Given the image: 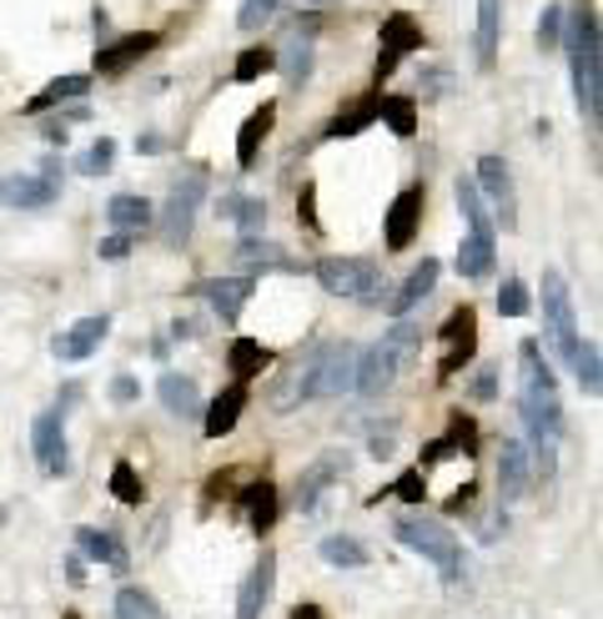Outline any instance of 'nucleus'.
<instances>
[{
	"label": "nucleus",
	"mask_w": 603,
	"mask_h": 619,
	"mask_svg": "<svg viewBox=\"0 0 603 619\" xmlns=\"http://www.w3.org/2000/svg\"><path fill=\"white\" fill-rule=\"evenodd\" d=\"M518 413L533 443V464L544 468V474H554V449L563 439V404H558L554 368L544 363L538 343L518 347Z\"/></svg>",
	"instance_id": "f257e3e1"
},
{
	"label": "nucleus",
	"mask_w": 603,
	"mask_h": 619,
	"mask_svg": "<svg viewBox=\"0 0 603 619\" xmlns=\"http://www.w3.org/2000/svg\"><path fill=\"white\" fill-rule=\"evenodd\" d=\"M568 31L558 46L568 51V71H573V101H579V117L589 126L603 121V36H599V15L583 5V11L563 15Z\"/></svg>",
	"instance_id": "f03ea898"
},
{
	"label": "nucleus",
	"mask_w": 603,
	"mask_h": 619,
	"mask_svg": "<svg viewBox=\"0 0 603 619\" xmlns=\"http://www.w3.org/2000/svg\"><path fill=\"white\" fill-rule=\"evenodd\" d=\"M417 343H423V328H413V322H398L392 333H382V343H372L367 353H357V383H353V394L378 398L382 388H388V383L402 373V363L417 353Z\"/></svg>",
	"instance_id": "7ed1b4c3"
},
{
	"label": "nucleus",
	"mask_w": 603,
	"mask_h": 619,
	"mask_svg": "<svg viewBox=\"0 0 603 619\" xmlns=\"http://www.w3.org/2000/svg\"><path fill=\"white\" fill-rule=\"evenodd\" d=\"M392 534H398V544H407L413 554H423V560L438 564L443 584H458L462 579V544H458V534H453L448 524L423 519V513H407V519H398V524H392Z\"/></svg>",
	"instance_id": "20e7f679"
},
{
	"label": "nucleus",
	"mask_w": 603,
	"mask_h": 619,
	"mask_svg": "<svg viewBox=\"0 0 603 619\" xmlns=\"http://www.w3.org/2000/svg\"><path fill=\"white\" fill-rule=\"evenodd\" d=\"M544 333H548V347L558 353V363H573V353H579V312H573V292H568L563 273H554L548 267L544 273Z\"/></svg>",
	"instance_id": "39448f33"
},
{
	"label": "nucleus",
	"mask_w": 603,
	"mask_h": 619,
	"mask_svg": "<svg viewBox=\"0 0 603 619\" xmlns=\"http://www.w3.org/2000/svg\"><path fill=\"white\" fill-rule=\"evenodd\" d=\"M357 383V347L353 343H322L312 347V368L302 383V398H343Z\"/></svg>",
	"instance_id": "423d86ee"
},
{
	"label": "nucleus",
	"mask_w": 603,
	"mask_h": 619,
	"mask_svg": "<svg viewBox=\"0 0 603 619\" xmlns=\"http://www.w3.org/2000/svg\"><path fill=\"white\" fill-rule=\"evenodd\" d=\"M206 187H212L206 167H191L187 177H181L177 187H171L166 207L156 212V232H161L166 247H181V242L191 237V222H197V207H201V197H206Z\"/></svg>",
	"instance_id": "0eeeda50"
},
{
	"label": "nucleus",
	"mask_w": 603,
	"mask_h": 619,
	"mask_svg": "<svg viewBox=\"0 0 603 619\" xmlns=\"http://www.w3.org/2000/svg\"><path fill=\"white\" fill-rule=\"evenodd\" d=\"M317 283L322 292L332 298H362V302H378V283H382V267L367 263V257H322L317 263Z\"/></svg>",
	"instance_id": "6e6552de"
},
{
	"label": "nucleus",
	"mask_w": 603,
	"mask_h": 619,
	"mask_svg": "<svg viewBox=\"0 0 603 619\" xmlns=\"http://www.w3.org/2000/svg\"><path fill=\"white\" fill-rule=\"evenodd\" d=\"M473 353H478V312L462 302L438 328V378H458L473 363Z\"/></svg>",
	"instance_id": "1a4fd4ad"
},
{
	"label": "nucleus",
	"mask_w": 603,
	"mask_h": 619,
	"mask_svg": "<svg viewBox=\"0 0 603 619\" xmlns=\"http://www.w3.org/2000/svg\"><path fill=\"white\" fill-rule=\"evenodd\" d=\"M473 187L483 191V202L493 207V217L503 222V232H513V226H518V191H513L509 162H503V156H478Z\"/></svg>",
	"instance_id": "9d476101"
},
{
	"label": "nucleus",
	"mask_w": 603,
	"mask_h": 619,
	"mask_svg": "<svg viewBox=\"0 0 603 619\" xmlns=\"http://www.w3.org/2000/svg\"><path fill=\"white\" fill-rule=\"evenodd\" d=\"M378 46H382L378 51V86H382L402 66V60L413 56V51H423V25H417L407 11H392L388 21H382V41H378Z\"/></svg>",
	"instance_id": "9b49d317"
},
{
	"label": "nucleus",
	"mask_w": 603,
	"mask_h": 619,
	"mask_svg": "<svg viewBox=\"0 0 603 619\" xmlns=\"http://www.w3.org/2000/svg\"><path fill=\"white\" fill-rule=\"evenodd\" d=\"M31 449H36V464L46 468L51 478H60L71 468V458H66V413H60V408L36 413V423H31Z\"/></svg>",
	"instance_id": "f8f14e48"
},
{
	"label": "nucleus",
	"mask_w": 603,
	"mask_h": 619,
	"mask_svg": "<svg viewBox=\"0 0 603 619\" xmlns=\"http://www.w3.org/2000/svg\"><path fill=\"white\" fill-rule=\"evenodd\" d=\"M56 197H60L56 177H31V172L0 177V207H11V212H46Z\"/></svg>",
	"instance_id": "ddd939ff"
},
{
	"label": "nucleus",
	"mask_w": 603,
	"mask_h": 619,
	"mask_svg": "<svg viewBox=\"0 0 603 619\" xmlns=\"http://www.w3.org/2000/svg\"><path fill=\"white\" fill-rule=\"evenodd\" d=\"M423 187H402L398 197H392V207H388V222H382V237H388V247L392 252H402V247H413V237H417V226H423Z\"/></svg>",
	"instance_id": "4468645a"
},
{
	"label": "nucleus",
	"mask_w": 603,
	"mask_h": 619,
	"mask_svg": "<svg viewBox=\"0 0 603 619\" xmlns=\"http://www.w3.org/2000/svg\"><path fill=\"white\" fill-rule=\"evenodd\" d=\"M473 458L478 453V423L468 413H448V433H443V439H433V443H423V464L417 468H433V464H443V458Z\"/></svg>",
	"instance_id": "2eb2a0df"
},
{
	"label": "nucleus",
	"mask_w": 603,
	"mask_h": 619,
	"mask_svg": "<svg viewBox=\"0 0 603 619\" xmlns=\"http://www.w3.org/2000/svg\"><path fill=\"white\" fill-rule=\"evenodd\" d=\"M107 333H111V318H107V312H96V318L71 322V328H66V333L51 343V353H56L60 363H86L96 347L107 343Z\"/></svg>",
	"instance_id": "dca6fc26"
},
{
	"label": "nucleus",
	"mask_w": 603,
	"mask_h": 619,
	"mask_svg": "<svg viewBox=\"0 0 603 619\" xmlns=\"http://www.w3.org/2000/svg\"><path fill=\"white\" fill-rule=\"evenodd\" d=\"M347 468H353V458H347V453H322L317 464H312L308 474L297 478V509H302V513L317 509L322 488H332L337 478H347Z\"/></svg>",
	"instance_id": "f3484780"
},
{
	"label": "nucleus",
	"mask_w": 603,
	"mask_h": 619,
	"mask_svg": "<svg viewBox=\"0 0 603 619\" xmlns=\"http://www.w3.org/2000/svg\"><path fill=\"white\" fill-rule=\"evenodd\" d=\"M156 46H161V36H156V31H131V36H121V41H111V46L96 51V71H101V76H121L126 66H136L142 56H152Z\"/></svg>",
	"instance_id": "a211bd4d"
},
{
	"label": "nucleus",
	"mask_w": 603,
	"mask_h": 619,
	"mask_svg": "<svg viewBox=\"0 0 603 619\" xmlns=\"http://www.w3.org/2000/svg\"><path fill=\"white\" fill-rule=\"evenodd\" d=\"M197 292L212 302L222 322H237L242 308L252 302V292H257V277H212V283H201Z\"/></svg>",
	"instance_id": "6ab92c4d"
},
{
	"label": "nucleus",
	"mask_w": 603,
	"mask_h": 619,
	"mask_svg": "<svg viewBox=\"0 0 603 619\" xmlns=\"http://www.w3.org/2000/svg\"><path fill=\"white\" fill-rule=\"evenodd\" d=\"M272 584H277V554H261V564L242 579L237 619H261V609H267V599H272Z\"/></svg>",
	"instance_id": "aec40b11"
},
{
	"label": "nucleus",
	"mask_w": 603,
	"mask_h": 619,
	"mask_svg": "<svg viewBox=\"0 0 603 619\" xmlns=\"http://www.w3.org/2000/svg\"><path fill=\"white\" fill-rule=\"evenodd\" d=\"M438 277H443V263H438V257H423V263L407 273V283L398 287V298H388V312H392V318H407V312H413L417 302L438 287Z\"/></svg>",
	"instance_id": "412c9836"
},
{
	"label": "nucleus",
	"mask_w": 603,
	"mask_h": 619,
	"mask_svg": "<svg viewBox=\"0 0 603 619\" xmlns=\"http://www.w3.org/2000/svg\"><path fill=\"white\" fill-rule=\"evenodd\" d=\"M76 554L81 560H96V564H107V570H116V574H126V544H121L111 529H76Z\"/></svg>",
	"instance_id": "4be33fe9"
},
{
	"label": "nucleus",
	"mask_w": 603,
	"mask_h": 619,
	"mask_svg": "<svg viewBox=\"0 0 603 619\" xmlns=\"http://www.w3.org/2000/svg\"><path fill=\"white\" fill-rule=\"evenodd\" d=\"M242 408H247V383H232L226 394H216V398H212V408H206V423H201V433H206V439H226V433L237 429Z\"/></svg>",
	"instance_id": "5701e85b"
},
{
	"label": "nucleus",
	"mask_w": 603,
	"mask_h": 619,
	"mask_svg": "<svg viewBox=\"0 0 603 619\" xmlns=\"http://www.w3.org/2000/svg\"><path fill=\"white\" fill-rule=\"evenodd\" d=\"M528 478H533V468H528V449H523L518 439H509L503 443V453H498V484H503V499H523L528 494Z\"/></svg>",
	"instance_id": "b1692460"
},
{
	"label": "nucleus",
	"mask_w": 603,
	"mask_h": 619,
	"mask_svg": "<svg viewBox=\"0 0 603 619\" xmlns=\"http://www.w3.org/2000/svg\"><path fill=\"white\" fill-rule=\"evenodd\" d=\"M498 31H503V0H478V31H473L478 71H493V60H498Z\"/></svg>",
	"instance_id": "393cba45"
},
{
	"label": "nucleus",
	"mask_w": 603,
	"mask_h": 619,
	"mask_svg": "<svg viewBox=\"0 0 603 619\" xmlns=\"http://www.w3.org/2000/svg\"><path fill=\"white\" fill-rule=\"evenodd\" d=\"M107 217H111V226H116V232H126V237H142L146 226L156 222V207L146 202V197H136V191H121V197H111Z\"/></svg>",
	"instance_id": "a878e982"
},
{
	"label": "nucleus",
	"mask_w": 603,
	"mask_h": 619,
	"mask_svg": "<svg viewBox=\"0 0 603 619\" xmlns=\"http://www.w3.org/2000/svg\"><path fill=\"white\" fill-rule=\"evenodd\" d=\"M242 513H247L252 534H267V529L277 524V513H282V499H277V488L261 478V484H247V494H242Z\"/></svg>",
	"instance_id": "bb28decb"
},
{
	"label": "nucleus",
	"mask_w": 603,
	"mask_h": 619,
	"mask_svg": "<svg viewBox=\"0 0 603 619\" xmlns=\"http://www.w3.org/2000/svg\"><path fill=\"white\" fill-rule=\"evenodd\" d=\"M498 263V237H483V232H468L458 247V277H468V283H478V277H488Z\"/></svg>",
	"instance_id": "cd10ccee"
},
{
	"label": "nucleus",
	"mask_w": 603,
	"mask_h": 619,
	"mask_svg": "<svg viewBox=\"0 0 603 619\" xmlns=\"http://www.w3.org/2000/svg\"><path fill=\"white\" fill-rule=\"evenodd\" d=\"M272 121H277V101H261L247 121H242V136H237V167H252L257 162V146L272 136Z\"/></svg>",
	"instance_id": "c85d7f7f"
},
{
	"label": "nucleus",
	"mask_w": 603,
	"mask_h": 619,
	"mask_svg": "<svg viewBox=\"0 0 603 619\" xmlns=\"http://www.w3.org/2000/svg\"><path fill=\"white\" fill-rule=\"evenodd\" d=\"M156 398H161L166 413H177V418L201 413V388L191 378H181V373H161V383H156Z\"/></svg>",
	"instance_id": "c756f323"
},
{
	"label": "nucleus",
	"mask_w": 603,
	"mask_h": 619,
	"mask_svg": "<svg viewBox=\"0 0 603 619\" xmlns=\"http://www.w3.org/2000/svg\"><path fill=\"white\" fill-rule=\"evenodd\" d=\"M86 91H91V76H56V81H46L31 101H25V117H41V111L60 107V101H81Z\"/></svg>",
	"instance_id": "7c9ffc66"
},
{
	"label": "nucleus",
	"mask_w": 603,
	"mask_h": 619,
	"mask_svg": "<svg viewBox=\"0 0 603 619\" xmlns=\"http://www.w3.org/2000/svg\"><path fill=\"white\" fill-rule=\"evenodd\" d=\"M237 263L247 267V273H292V257H287L277 242H257V237H242L237 247Z\"/></svg>",
	"instance_id": "2f4dec72"
},
{
	"label": "nucleus",
	"mask_w": 603,
	"mask_h": 619,
	"mask_svg": "<svg viewBox=\"0 0 603 619\" xmlns=\"http://www.w3.org/2000/svg\"><path fill=\"white\" fill-rule=\"evenodd\" d=\"M222 217L237 226L242 237H257L261 226H267V202H261V197H242V191H232V197H222Z\"/></svg>",
	"instance_id": "473e14b6"
},
{
	"label": "nucleus",
	"mask_w": 603,
	"mask_h": 619,
	"mask_svg": "<svg viewBox=\"0 0 603 619\" xmlns=\"http://www.w3.org/2000/svg\"><path fill=\"white\" fill-rule=\"evenodd\" d=\"M453 197H458V212L468 217V232H483V237H498V232H493V212H488L483 191L473 187V177H458V181H453Z\"/></svg>",
	"instance_id": "72a5a7b5"
},
{
	"label": "nucleus",
	"mask_w": 603,
	"mask_h": 619,
	"mask_svg": "<svg viewBox=\"0 0 603 619\" xmlns=\"http://www.w3.org/2000/svg\"><path fill=\"white\" fill-rule=\"evenodd\" d=\"M226 363H232L237 383H252L261 368H272V353H267L257 338H232V347H226Z\"/></svg>",
	"instance_id": "f704fd0d"
},
{
	"label": "nucleus",
	"mask_w": 603,
	"mask_h": 619,
	"mask_svg": "<svg viewBox=\"0 0 603 619\" xmlns=\"http://www.w3.org/2000/svg\"><path fill=\"white\" fill-rule=\"evenodd\" d=\"M378 107H382V96H362L357 107H347L343 117H332V121H327V136H332V142H343V136L367 132V126L378 121Z\"/></svg>",
	"instance_id": "c9c22d12"
},
{
	"label": "nucleus",
	"mask_w": 603,
	"mask_h": 619,
	"mask_svg": "<svg viewBox=\"0 0 603 619\" xmlns=\"http://www.w3.org/2000/svg\"><path fill=\"white\" fill-rule=\"evenodd\" d=\"M568 373L579 378V388L589 398H599L603 394V353H599V343H579V353H573V363H568Z\"/></svg>",
	"instance_id": "e433bc0d"
},
{
	"label": "nucleus",
	"mask_w": 603,
	"mask_h": 619,
	"mask_svg": "<svg viewBox=\"0 0 603 619\" xmlns=\"http://www.w3.org/2000/svg\"><path fill=\"white\" fill-rule=\"evenodd\" d=\"M317 554L332 564V570H362V564H367V549L357 544L353 534H327L317 544Z\"/></svg>",
	"instance_id": "4c0bfd02"
},
{
	"label": "nucleus",
	"mask_w": 603,
	"mask_h": 619,
	"mask_svg": "<svg viewBox=\"0 0 603 619\" xmlns=\"http://www.w3.org/2000/svg\"><path fill=\"white\" fill-rule=\"evenodd\" d=\"M378 117L392 126V136H413L417 132V101L413 96H382Z\"/></svg>",
	"instance_id": "58836bf2"
},
{
	"label": "nucleus",
	"mask_w": 603,
	"mask_h": 619,
	"mask_svg": "<svg viewBox=\"0 0 603 619\" xmlns=\"http://www.w3.org/2000/svg\"><path fill=\"white\" fill-rule=\"evenodd\" d=\"M267 71H277V51L272 46H247L237 56V66H232V81H257V76H267Z\"/></svg>",
	"instance_id": "ea45409f"
},
{
	"label": "nucleus",
	"mask_w": 603,
	"mask_h": 619,
	"mask_svg": "<svg viewBox=\"0 0 603 619\" xmlns=\"http://www.w3.org/2000/svg\"><path fill=\"white\" fill-rule=\"evenodd\" d=\"M111 167H116V142H111V136H96V142L76 156V172H81V177H107Z\"/></svg>",
	"instance_id": "a19ab883"
},
{
	"label": "nucleus",
	"mask_w": 603,
	"mask_h": 619,
	"mask_svg": "<svg viewBox=\"0 0 603 619\" xmlns=\"http://www.w3.org/2000/svg\"><path fill=\"white\" fill-rule=\"evenodd\" d=\"M116 615L121 619H161V605H156V595H146V589L126 584V589L116 595Z\"/></svg>",
	"instance_id": "79ce46f5"
},
{
	"label": "nucleus",
	"mask_w": 603,
	"mask_h": 619,
	"mask_svg": "<svg viewBox=\"0 0 603 619\" xmlns=\"http://www.w3.org/2000/svg\"><path fill=\"white\" fill-rule=\"evenodd\" d=\"M111 494H116V504H126V509H136V504H142V494H146V488H142V474H136L126 458L111 468Z\"/></svg>",
	"instance_id": "37998d69"
},
{
	"label": "nucleus",
	"mask_w": 603,
	"mask_h": 619,
	"mask_svg": "<svg viewBox=\"0 0 603 619\" xmlns=\"http://www.w3.org/2000/svg\"><path fill=\"white\" fill-rule=\"evenodd\" d=\"M308 71H312V31H308V36L297 31V41L287 46V81L302 86V81H308Z\"/></svg>",
	"instance_id": "c03bdc74"
},
{
	"label": "nucleus",
	"mask_w": 603,
	"mask_h": 619,
	"mask_svg": "<svg viewBox=\"0 0 603 619\" xmlns=\"http://www.w3.org/2000/svg\"><path fill=\"white\" fill-rule=\"evenodd\" d=\"M533 302H528V287L518 283V277H503V287H498V312L503 318H523Z\"/></svg>",
	"instance_id": "a18cd8bd"
},
{
	"label": "nucleus",
	"mask_w": 603,
	"mask_h": 619,
	"mask_svg": "<svg viewBox=\"0 0 603 619\" xmlns=\"http://www.w3.org/2000/svg\"><path fill=\"white\" fill-rule=\"evenodd\" d=\"M277 11H282V0H242L237 25H242V31H261V25L272 21Z\"/></svg>",
	"instance_id": "49530a36"
},
{
	"label": "nucleus",
	"mask_w": 603,
	"mask_h": 619,
	"mask_svg": "<svg viewBox=\"0 0 603 619\" xmlns=\"http://www.w3.org/2000/svg\"><path fill=\"white\" fill-rule=\"evenodd\" d=\"M563 5H558V0H554V5H544V15H538V46H544V51H558V41H563Z\"/></svg>",
	"instance_id": "de8ad7c7"
},
{
	"label": "nucleus",
	"mask_w": 603,
	"mask_h": 619,
	"mask_svg": "<svg viewBox=\"0 0 603 619\" xmlns=\"http://www.w3.org/2000/svg\"><path fill=\"white\" fill-rule=\"evenodd\" d=\"M388 494H398L402 504H423V494H427V468H402L398 484H392Z\"/></svg>",
	"instance_id": "09e8293b"
},
{
	"label": "nucleus",
	"mask_w": 603,
	"mask_h": 619,
	"mask_svg": "<svg viewBox=\"0 0 603 619\" xmlns=\"http://www.w3.org/2000/svg\"><path fill=\"white\" fill-rule=\"evenodd\" d=\"M297 212H302V226H312V232H317V187H312V181H302V197H297Z\"/></svg>",
	"instance_id": "8fccbe9b"
},
{
	"label": "nucleus",
	"mask_w": 603,
	"mask_h": 619,
	"mask_svg": "<svg viewBox=\"0 0 603 619\" xmlns=\"http://www.w3.org/2000/svg\"><path fill=\"white\" fill-rule=\"evenodd\" d=\"M96 252H101V263H126V257H131V237H126V232H116V237H107Z\"/></svg>",
	"instance_id": "3c124183"
},
{
	"label": "nucleus",
	"mask_w": 603,
	"mask_h": 619,
	"mask_svg": "<svg viewBox=\"0 0 603 619\" xmlns=\"http://www.w3.org/2000/svg\"><path fill=\"white\" fill-rule=\"evenodd\" d=\"M473 504H478V484H462L458 494L448 499V509H443V513H448V519H458V513H468Z\"/></svg>",
	"instance_id": "603ef678"
},
{
	"label": "nucleus",
	"mask_w": 603,
	"mask_h": 619,
	"mask_svg": "<svg viewBox=\"0 0 603 619\" xmlns=\"http://www.w3.org/2000/svg\"><path fill=\"white\" fill-rule=\"evenodd\" d=\"M136 394H142V388H136V378H126V373H121V378H111V404H136Z\"/></svg>",
	"instance_id": "864d4df0"
},
{
	"label": "nucleus",
	"mask_w": 603,
	"mask_h": 619,
	"mask_svg": "<svg viewBox=\"0 0 603 619\" xmlns=\"http://www.w3.org/2000/svg\"><path fill=\"white\" fill-rule=\"evenodd\" d=\"M473 394H478V398H493V394H498V378H493V368H483V378L473 383Z\"/></svg>",
	"instance_id": "5fc2aeb1"
},
{
	"label": "nucleus",
	"mask_w": 603,
	"mask_h": 619,
	"mask_svg": "<svg viewBox=\"0 0 603 619\" xmlns=\"http://www.w3.org/2000/svg\"><path fill=\"white\" fill-rule=\"evenodd\" d=\"M423 86H433V96H443V91L453 86V76H448V71H427V76H423Z\"/></svg>",
	"instance_id": "6e6d98bb"
},
{
	"label": "nucleus",
	"mask_w": 603,
	"mask_h": 619,
	"mask_svg": "<svg viewBox=\"0 0 603 619\" xmlns=\"http://www.w3.org/2000/svg\"><path fill=\"white\" fill-rule=\"evenodd\" d=\"M66 579H71V584H86V560H81V554H71V560H66Z\"/></svg>",
	"instance_id": "4d7b16f0"
},
{
	"label": "nucleus",
	"mask_w": 603,
	"mask_h": 619,
	"mask_svg": "<svg viewBox=\"0 0 603 619\" xmlns=\"http://www.w3.org/2000/svg\"><path fill=\"white\" fill-rule=\"evenodd\" d=\"M161 136H142V142H136V152H146V156H156V152H161Z\"/></svg>",
	"instance_id": "13d9d810"
},
{
	"label": "nucleus",
	"mask_w": 603,
	"mask_h": 619,
	"mask_svg": "<svg viewBox=\"0 0 603 619\" xmlns=\"http://www.w3.org/2000/svg\"><path fill=\"white\" fill-rule=\"evenodd\" d=\"M292 619H327V615H322L317 605H297V609H292Z\"/></svg>",
	"instance_id": "bf43d9fd"
},
{
	"label": "nucleus",
	"mask_w": 603,
	"mask_h": 619,
	"mask_svg": "<svg viewBox=\"0 0 603 619\" xmlns=\"http://www.w3.org/2000/svg\"><path fill=\"white\" fill-rule=\"evenodd\" d=\"M60 619H81V615H60Z\"/></svg>",
	"instance_id": "052dcab7"
},
{
	"label": "nucleus",
	"mask_w": 603,
	"mask_h": 619,
	"mask_svg": "<svg viewBox=\"0 0 603 619\" xmlns=\"http://www.w3.org/2000/svg\"><path fill=\"white\" fill-rule=\"evenodd\" d=\"M317 5H322V0H317Z\"/></svg>",
	"instance_id": "680f3d73"
}]
</instances>
